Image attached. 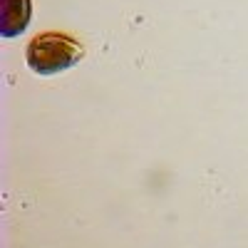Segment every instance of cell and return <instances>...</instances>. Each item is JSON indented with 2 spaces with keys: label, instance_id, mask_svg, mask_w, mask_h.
Here are the masks:
<instances>
[{
  "label": "cell",
  "instance_id": "7a4b0ae2",
  "mask_svg": "<svg viewBox=\"0 0 248 248\" xmlns=\"http://www.w3.org/2000/svg\"><path fill=\"white\" fill-rule=\"evenodd\" d=\"M30 17V0H3V32H23Z\"/></svg>",
  "mask_w": 248,
  "mask_h": 248
},
{
  "label": "cell",
  "instance_id": "6da1fadb",
  "mask_svg": "<svg viewBox=\"0 0 248 248\" xmlns=\"http://www.w3.org/2000/svg\"><path fill=\"white\" fill-rule=\"evenodd\" d=\"M85 57V47H82L72 35L65 32H43L30 40L25 50V60L32 72L40 75H55L62 72Z\"/></svg>",
  "mask_w": 248,
  "mask_h": 248
}]
</instances>
